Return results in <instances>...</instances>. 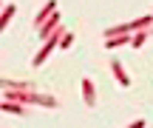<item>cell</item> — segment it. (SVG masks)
I'll return each instance as SVG.
<instances>
[{
    "instance_id": "cell-5",
    "label": "cell",
    "mask_w": 153,
    "mask_h": 128,
    "mask_svg": "<svg viewBox=\"0 0 153 128\" xmlns=\"http://www.w3.org/2000/svg\"><path fill=\"white\" fill-rule=\"evenodd\" d=\"M82 97H85V106L88 108H94V106H97V91H94V83H91V80H82Z\"/></svg>"
},
{
    "instance_id": "cell-2",
    "label": "cell",
    "mask_w": 153,
    "mask_h": 128,
    "mask_svg": "<svg viewBox=\"0 0 153 128\" xmlns=\"http://www.w3.org/2000/svg\"><path fill=\"white\" fill-rule=\"evenodd\" d=\"M51 14H57V0H48V3H45L43 9H40V14L34 17V28H40V26H43V23L48 20Z\"/></svg>"
},
{
    "instance_id": "cell-8",
    "label": "cell",
    "mask_w": 153,
    "mask_h": 128,
    "mask_svg": "<svg viewBox=\"0 0 153 128\" xmlns=\"http://www.w3.org/2000/svg\"><path fill=\"white\" fill-rule=\"evenodd\" d=\"M0 108H3L6 114H9V111H11V114H26V108H23L20 103H9V100H6V103H0Z\"/></svg>"
},
{
    "instance_id": "cell-11",
    "label": "cell",
    "mask_w": 153,
    "mask_h": 128,
    "mask_svg": "<svg viewBox=\"0 0 153 128\" xmlns=\"http://www.w3.org/2000/svg\"><path fill=\"white\" fill-rule=\"evenodd\" d=\"M128 128H145V120H133V123L128 125Z\"/></svg>"
},
{
    "instance_id": "cell-3",
    "label": "cell",
    "mask_w": 153,
    "mask_h": 128,
    "mask_svg": "<svg viewBox=\"0 0 153 128\" xmlns=\"http://www.w3.org/2000/svg\"><path fill=\"white\" fill-rule=\"evenodd\" d=\"M57 26H60V11H57V14H51V17H48V20H45V23H43V26H40V28H37V31H40V37H45V40H48V37H51V34H54V31H57Z\"/></svg>"
},
{
    "instance_id": "cell-9",
    "label": "cell",
    "mask_w": 153,
    "mask_h": 128,
    "mask_svg": "<svg viewBox=\"0 0 153 128\" xmlns=\"http://www.w3.org/2000/svg\"><path fill=\"white\" fill-rule=\"evenodd\" d=\"M145 40H148V31H136V34L131 37V46H133V49H142Z\"/></svg>"
},
{
    "instance_id": "cell-4",
    "label": "cell",
    "mask_w": 153,
    "mask_h": 128,
    "mask_svg": "<svg viewBox=\"0 0 153 128\" xmlns=\"http://www.w3.org/2000/svg\"><path fill=\"white\" fill-rule=\"evenodd\" d=\"M111 71H114L116 83H119L122 88H128V85H131V77H128V71L122 68V63H119V60H111Z\"/></svg>"
},
{
    "instance_id": "cell-7",
    "label": "cell",
    "mask_w": 153,
    "mask_h": 128,
    "mask_svg": "<svg viewBox=\"0 0 153 128\" xmlns=\"http://www.w3.org/2000/svg\"><path fill=\"white\" fill-rule=\"evenodd\" d=\"M14 11H17V9H14L11 3H9V9H3V11H0V31H3V28L9 26V20L14 17Z\"/></svg>"
},
{
    "instance_id": "cell-6",
    "label": "cell",
    "mask_w": 153,
    "mask_h": 128,
    "mask_svg": "<svg viewBox=\"0 0 153 128\" xmlns=\"http://www.w3.org/2000/svg\"><path fill=\"white\" fill-rule=\"evenodd\" d=\"M128 43H131V34H119V37L105 40V49H119V46H128Z\"/></svg>"
},
{
    "instance_id": "cell-10",
    "label": "cell",
    "mask_w": 153,
    "mask_h": 128,
    "mask_svg": "<svg viewBox=\"0 0 153 128\" xmlns=\"http://www.w3.org/2000/svg\"><path fill=\"white\" fill-rule=\"evenodd\" d=\"M71 43H74V34H71V31H62V37H60V49L65 51V49H68Z\"/></svg>"
},
{
    "instance_id": "cell-1",
    "label": "cell",
    "mask_w": 153,
    "mask_h": 128,
    "mask_svg": "<svg viewBox=\"0 0 153 128\" xmlns=\"http://www.w3.org/2000/svg\"><path fill=\"white\" fill-rule=\"evenodd\" d=\"M60 37H62V28H57V31H54V34H51V37L43 43V49L37 51V57L31 60V66H43V63L51 57V51H54V49H60Z\"/></svg>"
}]
</instances>
